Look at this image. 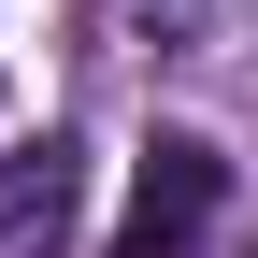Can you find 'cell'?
<instances>
[{"label":"cell","instance_id":"6da1fadb","mask_svg":"<svg viewBox=\"0 0 258 258\" xmlns=\"http://www.w3.org/2000/svg\"><path fill=\"white\" fill-rule=\"evenodd\" d=\"M215 201H230V158L215 144H186V129H158L144 144V172H129V215H115V244L101 258H186L215 230Z\"/></svg>","mask_w":258,"mask_h":258},{"label":"cell","instance_id":"7a4b0ae2","mask_svg":"<svg viewBox=\"0 0 258 258\" xmlns=\"http://www.w3.org/2000/svg\"><path fill=\"white\" fill-rule=\"evenodd\" d=\"M72 230H86V144H15L0 158V258H72Z\"/></svg>","mask_w":258,"mask_h":258}]
</instances>
